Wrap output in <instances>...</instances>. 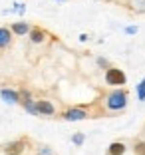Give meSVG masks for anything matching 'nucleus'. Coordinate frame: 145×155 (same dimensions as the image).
I'll use <instances>...</instances> for the list:
<instances>
[{"mask_svg":"<svg viewBox=\"0 0 145 155\" xmlns=\"http://www.w3.org/2000/svg\"><path fill=\"white\" fill-rule=\"evenodd\" d=\"M105 105H107L109 111H121V110H125V105H127V94H125V90H114V91H109L107 97H105Z\"/></svg>","mask_w":145,"mask_h":155,"instance_id":"1","label":"nucleus"},{"mask_svg":"<svg viewBox=\"0 0 145 155\" xmlns=\"http://www.w3.org/2000/svg\"><path fill=\"white\" fill-rule=\"evenodd\" d=\"M125 82H127V76L123 74V70L114 68V66H109L105 70V84L107 86H125Z\"/></svg>","mask_w":145,"mask_h":155,"instance_id":"2","label":"nucleus"},{"mask_svg":"<svg viewBox=\"0 0 145 155\" xmlns=\"http://www.w3.org/2000/svg\"><path fill=\"white\" fill-rule=\"evenodd\" d=\"M87 117V111L84 107H70V110L64 111V119L66 121H82Z\"/></svg>","mask_w":145,"mask_h":155,"instance_id":"3","label":"nucleus"},{"mask_svg":"<svg viewBox=\"0 0 145 155\" xmlns=\"http://www.w3.org/2000/svg\"><path fill=\"white\" fill-rule=\"evenodd\" d=\"M0 97H2L6 104H10V105L20 104V91L12 90V87H0Z\"/></svg>","mask_w":145,"mask_h":155,"instance_id":"4","label":"nucleus"},{"mask_svg":"<svg viewBox=\"0 0 145 155\" xmlns=\"http://www.w3.org/2000/svg\"><path fill=\"white\" fill-rule=\"evenodd\" d=\"M24 147H26V141H24V139L10 141V143H6L4 153H6V155H22V153H24Z\"/></svg>","mask_w":145,"mask_h":155,"instance_id":"5","label":"nucleus"},{"mask_svg":"<svg viewBox=\"0 0 145 155\" xmlns=\"http://www.w3.org/2000/svg\"><path fill=\"white\" fill-rule=\"evenodd\" d=\"M36 111H38V115H54L56 107H54V104L48 101V100H38L36 101Z\"/></svg>","mask_w":145,"mask_h":155,"instance_id":"6","label":"nucleus"},{"mask_svg":"<svg viewBox=\"0 0 145 155\" xmlns=\"http://www.w3.org/2000/svg\"><path fill=\"white\" fill-rule=\"evenodd\" d=\"M30 30H32V26L28 22H14L10 26V32L18 34V36H26V34H30Z\"/></svg>","mask_w":145,"mask_h":155,"instance_id":"7","label":"nucleus"},{"mask_svg":"<svg viewBox=\"0 0 145 155\" xmlns=\"http://www.w3.org/2000/svg\"><path fill=\"white\" fill-rule=\"evenodd\" d=\"M28 36H30V42H32V44H42V42L46 40V32L42 30V28H32Z\"/></svg>","mask_w":145,"mask_h":155,"instance_id":"8","label":"nucleus"},{"mask_svg":"<svg viewBox=\"0 0 145 155\" xmlns=\"http://www.w3.org/2000/svg\"><path fill=\"white\" fill-rule=\"evenodd\" d=\"M10 42H12V32H10V28L0 26V48H8Z\"/></svg>","mask_w":145,"mask_h":155,"instance_id":"9","label":"nucleus"},{"mask_svg":"<svg viewBox=\"0 0 145 155\" xmlns=\"http://www.w3.org/2000/svg\"><path fill=\"white\" fill-rule=\"evenodd\" d=\"M125 153V145L121 141H114L107 147V155H123Z\"/></svg>","mask_w":145,"mask_h":155,"instance_id":"10","label":"nucleus"},{"mask_svg":"<svg viewBox=\"0 0 145 155\" xmlns=\"http://www.w3.org/2000/svg\"><path fill=\"white\" fill-rule=\"evenodd\" d=\"M20 104L24 105V111H26V114H30V115H38V111H36V101L32 100V97H28V100H22Z\"/></svg>","mask_w":145,"mask_h":155,"instance_id":"11","label":"nucleus"},{"mask_svg":"<svg viewBox=\"0 0 145 155\" xmlns=\"http://www.w3.org/2000/svg\"><path fill=\"white\" fill-rule=\"evenodd\" d=\"M129 6L135 12H145V0H129Z\"/></svg>","mask_w":145,"mask_h":155,"instance_id":"12","label":"nucleus"},{"mask_svg":"<svg viewBox=\"0 0 145 155\" xmlns=\"http://www.w3.org/2000/svg\"><path fill=\"white\" fill-rule=\"evenodd\" d=\"M137 100L145 101V78L139 82V86H137Z\"/></svg>","mask_w":145,"mask_h":155,"instance_id":"13","label":"nucleus"},{"mask_svg":"<svg viewBox=\"0 0 145 155\" xmlns=\"http://www.w3.org/2000/svg\"><path fill=\"white\" fill-rule=\"evenodd\" d=\"M84 141H86V135H84V133H76V135L72 137V143H74V145H82Z\"/></svg>","mask_w":145,"mask_h":155,"instance_id":"14","label":"nucleus"},{"mask_svg":"<svg viewBox=\"0 0 145 155\" xmlns=\"http://www.w3.org/2000/svg\"><path fill=\"white\" fill-rule=\"evenodd\" d=\"M135 155H145V141L135 143Z\"/></svg>","mask_w":145,"mask_h":155,"instance_id":"15","label":"nucleus"},{"mask_svg":"<svg viewBox=\"0 0 145 155\" xmlns=\"http://www.w3.org/2000/svg\"><path fill=\"white\" fill-rule=\"evenodd\" d=\"M97 66H100V68H105V70L109 68V64H107V60H105V58H97Z\"/></svg>","mask_w":145,"mask_h":155,"instance_id":"16","label":"nucleus"},{"mask_svg":"<svg viewBox=\"0 0 145 155\" xmlns=\"http://www.w3.org/2000/svg\"><path fill=\"white\" fill-rule=\"evenodd\" d=\"M40 155H54V153H52V149H50V147H42Z\"/></svg>","mask_w":145,"mask_h":155,"instance_id":"17","label":"nucleus"},{"mask_svg":"<svg viewBox=\"0 0 145 155\" xmlns=\"http://www.w3.org/2000/svg\"><path fill=\"white\" fill-rule=\"evenodd\" d=\"M125 32H127V34H135V32H137V26H127Z\"/></svg>","mask_w":145,"mask_h":155,"instance_id":"18","label":"nucleus"}]
</instances>
